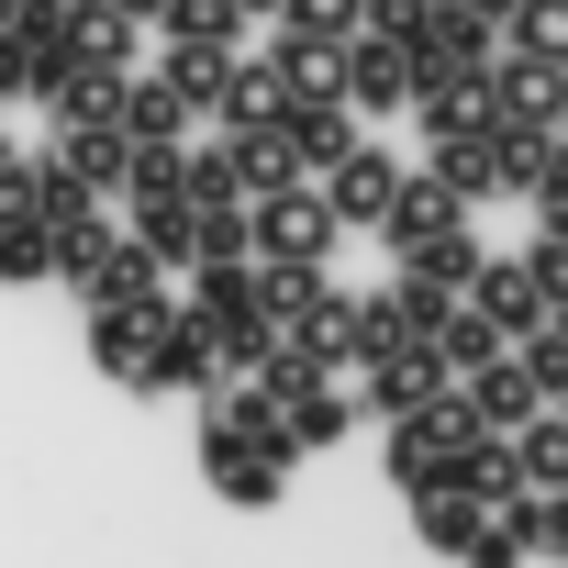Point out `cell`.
I'll return each instance as SVG.
<instances>
[{"label":"cell","instance_id":"6da1fadb","mask_svg":"<svg viewBox=\"0 0 568 568\" xmlns=\"http://www.w3.org/2000/svg\"><path fill=\"white\" fill-rule=\"evenodd\" d=\"M201 468L223 501H278V479H291V435L278 424H201Z\"/></svg>","mask_w":568,"mask_h":568},{"label":"cell","instance_id":"7a4b0ae2","mask_svg":"<svg viewBox=\"0 0 568 568\" xmlns=\"http://www.w3.org/2000/svg\"><path fill=\"white\" fill-rule=\"evenodd\" d=\"M335 212H324V190L313 179H291V190H267V201H245V256H335Z\"/></svg>","mask_w":568,"mask_h":568},{"label":"cell","instance_id":"3957f363","mask_svg":"<svg viewBox=\"0 0 568 568\" xmlns=\"http://www.w3.org/2000/svg\"><path fill=\"white\" fill-rule=\"evenodd\" d=\"M267 134L291 145V168H302V179H324V168H335V156L357 145V112H346L335 90H278V112H267Z\"/></svg>","mask_w":568,"mask_h":568},{"label":"cell","instance_id":"277c9868","mask_svg":"<svg viewBox=\"0 0 568 568\" xmlns=\"http://www.w3.org/2000/svg\"><path fill=\"white\" fill-rule=\"evenodd\" d=\"M335 101H346L357 123L402 112V101H413V57H402L390 34H357V45H335Z\"/></svg>","mask_w":568,"mask_h":568},{"label":"cell","instance_id":"5b68a950","mask_svg":"<svg viewBox=\"0 0 568 568\" xmlns=\"http://www.w3.org/2000/svg\"><path fill=\"white\" fill-rule=\"evenodd\" d=\"M490 79V123H513V134H557V112H568V68H535V57H490L479 68Z\"/></svg>","mask_w":568,"mask_h":568},{"label":"cell","instance_id":"8992f818","mask_svg":"<svg viewBox=\"0 0 568 568\" xmlns=\"http://www.w3.org/2000/svg\"><path fill=\"white\" fill-rule=\"evenodd\" d=\"M457 302H468V313H479V324H490L501 346H524V335L546 324V291H535V278H524V256H479Z\"/></svg>","mask_w":568,"mask_h":568},{"label":"cell","instance_id":"52a82bcc","mask_svg":"<svg viewBox=\"0 0 568 568\" xmlns=\"http://www.w3.org/2000/svg\"><path fill=\"white\" fill-rule=\"evenodd\" d=\"M446 379H457V368H446L424 335H402V346H379V357H368V413H379V424H402V413H424Z\"/></svg>","mask_w":568,"mask_h":568},{"label":"cell","instance_id":"ba28073f","mask_svg":"<svg viewBox=\"0 0 568 568\" xmlns=\"http://www.w3.org/2000/svg\"><path fill=\"white\" fill-rule=\"evenodd\" d=\"M413 123H424L435 145L479 134V123H490V79H479V68H413Z\"/></svg>","mask_w":568,"mask_h":568},{"label":"cell","instance_id":"9c48e42d","mask_svg":"<svg viewBox=\"0 0 568 568\" xmlns=\"http://www.w3.org/2000/svg\"><path fill=\"white\" fill-rule=\"evenodd\" d=\"M390 190H402V156H390V145H368V134L324 168V212H335V223H379V212H390Z\"/></svg>","mask_w":568,"mask_h":568},{"label":"cell","instance_id":"30bf717a","mask_svg":"<svg viewBox=\"0 0 568 568\" xmlns=\"http://www.w3.org/2000/svg\"><path fill=\"white\" fill-rule=\"evenodd\" d=\"M245 278H256V324H278V335H302L324 313V291H335L313 256H245Z\"/></svg>","mask_w":568,"mask_h":568},{"label":"cell","instance_id":"8fae6325","mask_svg":"<svg viewBox=\"0 0 568 568\" xmlns=\"http://www.w3.org/2000/svg\"><path fill=\"white\" fill-rule=\"evenodd\" d=\"M446 223H468V201H457L446 179H424V168H402V190H390V212H379L368 234H379L390 256H413V245H424V234H446Z\"/></svg>","mask_w":568,"mask_h":568},{"label":"cell","instance_id":"7c38bea8","mask_svg":"<svg viewBox=\"0 0 568 568\" xmlns=\"http://www.w3.org/2000/svg\"><path fill=\"white\" fill-rule=\"evenodd\" d=\"M134 390H212V335H201L190 313H168V324L145 335V368H134Z\"/></svg>","mask_w":568,"mask_h":568},{"label":"cell","instance_id":"4fadbf2b","mask_svg":"<svg viewBox=\"0 0 568 568\" xmlns=\"http://www.w3.org/2000/svg\"><path fill=\"white\" fill-rule=\"evenodd\" d=\"M57 68H134L123 12H101V0H68V12H57Z\"/></svg>","mask_w":568,"mask_h":568},{"label":"cell","instance_id":"5bb4252c","mask_svg":"<svg viewBox=\"0 0 568 568\" xmlns=\"http://www.w3.org/2000/svg\"><path fill=\"white\" fill-rule=\"evenodd\" d=\"M179 302H134V313H90V357H101V379H134L145 368V335L168 324Z\"/></svg>","mask_w":568,"mask_h":568},{"label":"cell","instance_id":"9a60e30c","mask_svg":"<svg viewBox=\"0 0 568 568\" xmlns=\"http://www.w3.org/2000/svg\"><path fill=\"white\" fill-rule=\"evenodd\" d=\"M501 446H513V479H524V490H568V413H557V402H546L535 424H513Z\"/></svg>","mask_w":568,"mask_h":568},{"label":"cell","instance_id":"2e32d148","mask_svg":"<svg viewBox=\"0 0 568 568\" xmlns=\"http://www.w3.org/2000/svg\"><path fill=\"white\" fill-rule=\"evenodd\" d=\"M123 134H134V145H179V134H190V101H179L168 79H134V68H123Z\"/></svg>","mask_w":568,"mask_h":568},{"label":"cell","instance_id":"e0dca14e","mask_svg":"<svg viewBox=\"0 0 568 568\" xmlns=\"http://www.w3.org/2000/svg\"><path fill=\"white\" fill-rule=\"evenodd\" d=\"M123 156H134V134H123V123H68V145H57V168H68V179H90V190H123Z\"/></svg>","mask_w":568,"mask_h":568},{"label":"cell","instance_id":"ac0fdd59","mask_svg":"<svg viewBox=\"0 0 568 568\" xmlns=\"http://www.w3.org/2000/svg\"><path fill=\"white\" fill-rule=\"evenodd\" d=\"M346 413H357V402H346L335 379H313L302 402H278V435H291V457H313V446H335V435H346Z\"/></svg>","mask_w":568,"mask_h":568},{"label":"cell","instance_id":"d6986e66","mask_svg":"<svg viewBox=\"0 0 568 568\" xmlns=\"http://www.w3.org/2000/svg\"><path fill=\"white\" fill-rule=\"evenodd\" d=\"M501 524L524 535V557H557L568 568V490H524V501H501Z\"/></svg>","mask_w":568,"mask_h":568},{"label":"cell","instance_id":"ffe728a7","mask_svg":"<svg viewBox=\"0 0 568 568\" xmlns=\"http://www.w3.org/2000/svg\"><path fill=\"white\" fill-rule=\"evenodd\" d=\"M513 57H535V68H568V0H513Z\"/></svg>","mask_w":568,"mask_h":568},{"label":"cell","instance_id":"44dd1931","mask_svg":"<svg viewBox=\"0 0 568 568\" xmlns=\"http://www.w3.org/2000/svg\"><path fill=\"white\" fill-rule=\"evenodd\" d=\"M278 23H291L302 45H357L368 34V0H278Z\"/></svg>","mask_w":568,"mask_h":568},{"label":"cell","instance_id":"7402d4cb","mask_svg":"<svg viewBox=\"0 0 568 568\" xmlns=\"http://www.w3.org/2000/svg\"><path fill=\"white\" fill-rule=\"evenodd\" d=\"M156 23H168V45H223V57H234V34H245L234 0H168Z\"/></svg>","mask_w":568,"mask_h":568},{"label":"cell","instance_id":"603a6c76","mask_svg":"<svg viewBox=\"0 0 568 568\" xmlns=\"http://www.w3.org/2000/svg\"><path fill=\"white\" fill-rule=\"evenodd\" d=\"M402 267H413V278H435V291H468V267H479V234H468V223H446V234H424Z\"/></svg>","mask_w":568,"mask_h":568},{"label":"cell","instance_id":"cb8c5ba5","mask_svg":"<svg viewBox=\"0 0 568 568\" xmlns=\"http://www.w3.org/2000/svg\"><path fill=\"white\" fill-rule=\"evenodd\" d=\"M134 245L168 267V256H190V201L168 190V201H134Z\"/></svg>","mask_w":568,"mask_h":568},{"label":"cell","instance_id":"d4e9b609","mask_svg":"<svg viewBox=\"0 0 568 568\" xmlns=\"http://www.w3.org/2000/svg\"><path fill=\"white\" fill-rule=\"evenodd\" d=\"M424 346H435V357H446V368H479V357H501V335H490V324H479V313H468V302H457V313H446V324H435V335H424Z\"/></svg>","mask_w":568,"mask_h":568},{"label":"cell","instance_id":"484cf974","mask_svg":"<svg viewBox=\"0 0 568 568\" xmlns=\"http://www.w3.org/2000/svg\"><path fill=\"white\" fill-rule=\"evenodd\" d=\"M413 513H424V546H446V557L479 535V501H457V490H435V501H413Z\"/></svg>","mask_w":568,"mask_h":568},{"label":"cell","instance_id":"4316f807","mask_svg":"<svg viewBox=\"0 0 568 568\" xmlns=\"http://www.w3.org/2000/svg\"><path fill=\"white\" fill-rule=\"evenodd\" d=\"M0 101H45V57L23 34H0Z\"/></svg>","mask_w":568,"mask_h":568},{"label":"cell","instance_id":"83f0119b","mask_svg":"<svg viewBox=\"0 0 568 568\" xmlns=\"http://www.w3.org/2000/svg\"><path fill=\"white\" fill-rule=\"evenodd\" d=\"M457 557H468V568H524V535H513L501 513H479V535H468Z\"/></svg>","mask_w":568,"mask_h":568},{"label":"cell","instance_id":"f1b7e54d","mask_svg":"<svg viewBox=\"0 0 568 568\" xmlns=\"http://www.w3.org/2000/svg\"><path fill=\"white\" fill-rule=\"evenodd\" d=\"M535 201H546V234L568 245V190H535Z\"/></svg>","mask_w":568,"mask_h":568},{"label":"cell","instance_id":"f546056e","mask_svg":"<svg viewBox=\"0 0 568 568\" xmlns=\"http://www.w3.org/2000/svg\"><path fill=\"white\" fill-rule=\"evenodd\" d=\"M101 12H123V23H156V12H168V0H101Z\"/></svg>","mask_w":568,"mask_h":568},{"label":"cell","instance_id":"4dcf8cb0","mask_svg":"<svg viewBox=\"0 0 568 568\" xmlns=\"http://www.w3.org/2000/svg\"><path fill=\"white\" fill-rule=\"evenodd\" d=\"M234 12H245V23H278V0H234Z\"/></svg>","mask_w":568,"mask_h":568},{"label":"cell","instance_id":"1f68e13d","mask_svg":"<svg viewBox=\"0 0 568 568\" xmlns=\"http://www.w3.org/2000/svg\"><path fill=\"white\" fill-rule=\"evenodd\" d=\"M12 12H23V0H0V34H12Z\"/></svg>","mask_w":568,"mask_h":568},{"label":"cell","instance_id":"d6a6232c","mask_svg":"<svg viewBox=\"0 0 568 568\" xmlns=\"http://www.w3.org/2000/svg\"><path fill=\"white\" fill-rule=\"evenodd\" d=\"M557 413H568V379H557Z\"/></svg>","mask_w":568,"mask_h":568},{"label":"cell","instance_id":"836d02e7","mask_svg":"<svg viewBox=\"0 0 568 568\" xmlns=\"http://www.w3.org/2000/svg\"><path fill=\"white\" fill-rule=\"evenodd\" d=\"M557 134H568V112H557Z\"/></svg>","mask_w":568,"mask_h":568}]
</instances>
